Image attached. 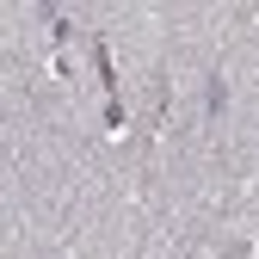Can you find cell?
<instances>
[{
  "label": "cell",
  "instance_id": "6da1fadb",
  "mask_svg": "<svg viewBox=\"0 0 259 259\" xmlns=\"http://www.w3.org/2000/svg\"><path fill=\"white\" fill-rule=\"evenodd\" d=\"M204 111H210V117L229 111V80H222V74H210V87H204Z\"/></svg>",
  "mask_w": 259,
  "mask_h": 259
}]
</instances>
